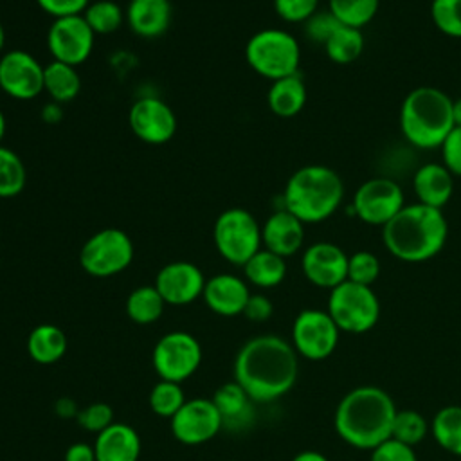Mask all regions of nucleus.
Wrapping results in <instances>:
<instances>
[{
    "mask_svg": "<svg viewBox=\"0 0 461 461\" xmlns=\"http://www.w3.org/2000/svg\"><path fill=\"white\" fill-rule=\"evenodd\" d=\"M299 371L292 344L276 335L249 339L234 358V382L254 402H272L285 396L295 384Z\"/></svg>",
    "mask_w": 461,
    "mask_h": 461,
    "instance_id": "obj_1",
    "label": "nucleus"
},
{
    "mask_svg": "<svg viewBox=\"0 0 461 461\" xmlns=\"http://www.w3.org/2000/svg\"><path fill=\"white\" fill-rule=\"evenodd\" d=\"M396 411L387 391L376 385H360L342 396L333 425L340 439L353 448L373 450L391 438Z\"/></svg>",
    "mask_w": 461,
    "mask_h": 461,
    "instance_id": "obj_2",
    "label": "nucleus"
},
{
    "mask_svg": "<svg viewBox=\"0 0 461 461\" xmlns=\"http://www.w3.org/2000/svg\"><path fill=\"white\" fill-rule=\"evenodd\" d=\"M448 238L443 209L420 202L403 205L382 227L384 247L400 261L421 263L441 252Z\"/></svg>",
    "mask_w": 461,
    "mask_h": 461,
    "instance_id": "obj_3",
    "label": "nucleus"
},
{
    "mask_svg": "<svg viewBox=\"0 0 461 461\" xmlns=\"http://www.w3.org/2000/svg\"><path fill=\"white\" fill-rule=\"evenodd\" d=\"M344 184L337 171L322 164L299 167L283 191V207L303 223H321L340 207Z\"/></svg>",
    "mask_w": 461,
    "mask_h": 461,
    "instance_id": "obj_4",
    "label": "nucleus"
},
{
    "mask_svg": "<svg viewBox=\"0 0 461 461\" xmlns=\"http://www.w3.org/2000/svg\"><path fill=\"white\" fill-rule=\"evenodd\" d=\"M454 126V99L443 90L418 86L403 97L400 130L414 148H439Z\"/></svg>",
    "mask_w": 461,
    "mask_h": 461,
    "instance_id": "obj_5",
    "label": "nucleus"
},
{
    "mask_svg": "<svg viewBox=\"0 0 461 461\" xmlns=\"http://www.w3.org/2000/svg\"><path fill=\"white\" fill-rule=\"evenodd\" d=\"M245 59L256 74L276 81L299 72L301 47L288 31L263 29L249 38Z\"/></svg>",
    "mask_w": 461,
    "mask_h": 461,
    "instance_id": "obj_6",
    "label": "nucleus"
},
{
    "mask_svg": "<svg viewBox=\"0 0 461 461\" xmlns=\"http://www.w3.org/2000/svg\"><path fill=\"white\" fill-rule=\"evenodd\" d=\"M212 240L218 254L230 265L240 267L263 249L261 225L243 207H230L220 212L212 227Z\"/></svg>",
    "mask_w": 461,
    "mask_h": 461,
    "instance_id": "obj_7",
    "label": "nucleus"
},
{
    "mask_svg": "<svg viewBox=\"0 0 461 461\" xmlns=\"http://www.w3.org/2000/svg\"><path fill=\"white\" fill-rule=\"evenodd\" d=\"M340 331L360 335L380 319V301L371 286L344 281L330 290L326 310Z\"/></svg>",
    "mask_w": 461,
    "mask_h": 461,
    "instance_id": "obj_8",
    "label": "nucleus"
},
{
    "mask_svg": "<svg viewBox=\"0 0 461 461\" xmlns=\"http://www.w3.org/2000/svg\"><path fill=\"white\" fill-rule=\"evenodd\" d=\"M131 259V238L115 227L94 232L79 250V265L92 277L117 276L130 267Z\"/></svg>",
    "mask_w": 461,
    "mask_h": 461,
    "instance_id": "obj_9",
    "label": "nucleus"
},
{
    "mask_svg": "<svg viewBox=\"0 0 461 461\" xmlns=\"http://www.w3.org/2000/svg\"><path fill=\"white\" fill-rule=\"evenodd\" d=\"M151 362L160 380L182 384L200 367L202 346L187 331H169L155 344Z\"/></svg>",
    "mask_w": 461,
    "mask_h": 461,
    "instance_id": "obj_10",
    "label": "nucleus"
},
{
    "mask_svg": "<svg viewBox=\"0 0 461 461\" xmlns=\"http://www.w3.org/2000/svg\"><path fill=\"white\" fill-rule=\"evenodd\" d=\"M405 205L400 184L389 176H375L360 184L351 200V212L367 225L384 227Z\"/></svg>",
    "mask_w": 461,
    "mask_h": 461,
    "instance_id": "obj_11",
    "label": "nucleus"
},
{
    "mask_svg": "<svg viewBox=\"0 0 461 461\" xmlns=\"http://www.w3.org/2000/svg\"><path fill=\"white\" fill-rule=\"evenodd\" d=\"M339 335L340 330L326 310L306 308L294 321L292 346L308 360H324L335 351Z\"/></svg>",
    "mask_w": 461,
    "mask_h": 461,
    "instance_id": "obj_12",
    "label": "nucleus"
},
{
    "mask_svg": "<svg viewBox=\"0 0 461 461\" xmlns=\"http://www.w3.org/2000/svg\"><path fill=\"white\" fill-rule=\"evenodd\" d=\"M94 40L95 34L83 14L52 20L47 31V49L52 59L72 67H77L90 58Z\"/></svg>",
    "mask_w": 461,
    "mask_h": 461,
    "instance_id": "obj_13",
    "label": "nucleus"
},
{
    "mask_svg": "<svg viewBox=\"0 0 461 461\" xmlns=\"http://www.w3.org/2000/svg\"><path fill=\"white\" fill-rule=\"evenodd\" d=\"M43 70L31 52L5 50L0 56V90L16 101H32L43 92Z\"/></svg>",
    "mask_w": 461,
    "mask_h": 461,
    "instance_id": "obj_14",
    "label": "nucleus"
},
{
    "mask_svg": "<svg viewBox=\"0 0 461 461\" xmlns=\"http://www.w3.org/2000/svg\"><path fill=\"white\" fill-rule=\"evenodd\" d=\"M128 124L139 140L151 146L169 142L176 131L173 108L155 95L140 97L130 106Z\"/></svg>",
    "mask_w": 461,
    "mask_h": 461,
    "instance_id": "obj_15",
    "label": "nucleus"
},
{
    "mask_svg": "<svg viewBox=\"0 0 461 461\" xmlns=\"http://www.w3.org/2000/svg\"><path fill=\"white\" fill-rule=\"evenodd\" d=\"M223 429L212 400L193 398L171 418V432L184 445H200L212 439Z\"/></svg>",
    "mask_w": 461,
    "mask_h": 461,
    "instance_id": "obj_16",
    "label": "nucleus"
},
{
    "mask_svg": "<svg viewBox=\"0 0 461 461\" xmlns=\"http://www.w3.org/2000/svg\"><path fill=\"white\" fill-rule=\"evenodd\" d=\"M348 258L339 245L317 241L304 249L301 268L312 285L331 290L348 279Z\"/></svg>",
    "mask_w": 461,
    "mask_h": 461,
    "instance_id": "obj_17",
    "label": "nucleus"
},
{
    "mask_svg": "<svg viewBox=\"0 0 461 461\" xmlns=\"http://www.w3.org/2000/svg\"><path fill=\"white\" fill-rule=\"evenodd\" d=\"M205 277L191 261H171L164 265L155 277V288L171 306H184L202 297Z\"/></svg>",
    "mask_w": 461,
    "mask_h": 461,
    "instance_id": "obj_18",
    "label": "nucleus"
},
{
    "mask_svg": "<svg viewBox=\"0 0 461 461\" xmlns=\"http://www.w3.org/2000/svg\"><path fill=\"white\" fill-rule=\"evenodd\" d=\"M303 241H304V223L285 207L274 211L261 225L263 249L285 259L299 252L303 247Z\"/></svg>",
    "mask_w": 461,
    "mask_h": 461,
    "instance_id": "obj_19",
    "label": "nucleus"
},
{
    "mask_svg": "<svg viewBox=\"0 0 461 461\" xmlns=\"http://www.w3.org/2000/svg\"><path fill=\"white\" fill-rule=\"evenodd\" d=\"M202 297L207 308L214 313L234 317L243 313L250 290L247 283L234 274H216L205 281Z\"/></svg>",
    "mask_w": 461,
    "mask_h": 461,
    "instance_id": "obj_20",
    "label": "nucleus"
},
{
    "mask_svg": "<svg viewBox=\"0 0 461 461\" xmlns=\"http://www.w3.org/2000/svg\"><path fill=\"white\" fill-rule=\"evenodd\" d=\"M124 13L131 32L144 40L160 38L169 29L173 18L169 0H130Z\"/></svg>",
    "mask_w": 461,
    "mask_h": 461,
    "instance_id": "obj_21",
    "label": "nucleus"
},
{
    "mask_svg": "<svg viewBox=\"0 0 461 461\" xmlns=\"http://www.w3.org/2000/svg\"><path fill=\"white\" fill-rule=\"evenodd\" d=\"M412 189L420 203L443 209L454 193V175L439 162H425L412 176Z\"/></svg>",
    "mask_w": 461,
    "mask_h": 461,
    "instance_id": "obj_22",
    "label": "nucleus"
},
{
    "mask_svg": "<svg viewBox=\"0 0 461 461\" xmlns=\"http://www.w3.org/2000/svg\"><path fill=\"white\" fill-rule=\"evenodd\" d=\"M95 461H139L140 438L126 423H112L95 436Z\"/></svg>",
    "mask_w": 461,
    "mask_h": 461,
    "instance_id": "obj_23",
    "label": "nucleus"
},
{
    "mask_svg": "<svg viewBox=\"0 0 461 461\" xmlns=\"http://www.w3.org/2000/svg\"><path fill=\"white\" fill-rule=\"evenodd\" d=\"M216 405L223 429L230 432H238L247 429L254 420V405L252 398L245 393V389L236 382H227L220 385L211 398Z\"/></svg>",
    "mask_w": 461,
    "mask_h": 461,
    "instance_id": "obj_24",
    "label": "nucleus"
},
{
    "mask_svg": "<svg viewBox=\"0 0 461 461\" xmlns=\"http://www.w3.org/2000/svg\"><path fill=\"white\" fill-rule=\"evenodd\" d=\"M306 85L301 74H292L281 79L272 81L268 94H267V103L272 113L277 117H294L297 115L304 104H306Z\"/></svg>",
    "mask_w": 461,
    "mask_h": 461,
    "instance_id": "obj_25",
    "label": "nucleus"
},
{
    "mask_svg": "<svg viewBox=\"0 0 461 461\" xmlns=\"http://www.w3.org/2000/svg\"><path fill=\"white\" fill-rule=\"evenodd\" d=\"M27 351L36 364H54L67 351V335L54 324H40L27 337Z\"/></svg>",
    "mask_w": 461,
    "mask_h": 461,
    "instance_id": "obj_26",
    "label": "nucleus"
},
{
    "mask_svg": "<svg viewBox=\"0 0 461 461\" xmlns=\"http://www.w3.org/2000/svg\"><path fill=\"white\" fill-rule=\"evenodd\" d=\"M79 90H81V77H79L77 67L54 61V59L45 65L43 92H47L54 103H59V104L70 103L79 95Z\"/></svg>",
    "mask_w": 461,
    "mask_h": 461,
    "instance_id": "obj_27",
    "label": "nucleus"
},
{
    "mask_svg": "<svg viewBox=\"0 0 461 461\" xmlns=\"http://www.w3.org/2000/svg\"><path fill=\"white\" fill-rule=\"evenodd\" d=\"M245 279L259 288H274L283 283L286 276V261L285 258L259 249L245 265H243Z\"/></svg>",
    "mask_w": 461,
    "mask_h": 461,
    "instance_id": "obj_28",
    "label": "nucleus"
},
{
    "mask_svg": "<svg viewBox=\"0 0 461 461\" xmlns=\"http://www.w3.org/2000/svg\"><path fill=\"white\" fill-rule=\"evenodd\" d=\"M432 436L443 450L461 456V405H447L434 414Z\"/></svg>",
    "mask_w": 461,
    "mask_h": 461,
    "instance_id": "obj_29",
    "label": "nucleus"
},
{
    "mask_svg": "<svg viewBox=\"0 0 461 461\" xmlns=\"http://www.w3.org/2000/svg\"><path fill=\"white\" fill-rule=\"evenodd\" d=\"M166 301L155 288V285H144L135 288L126 299V313L137 324H151L160 319Z\"/></svg>",
    "mask_w": 461,
    "mask_h": 461,
    "instance_id": "obj_30",
    "label": "nucleus"
},
{
    "mask_svg": "<svg viewBox=\"0 0 461 461\" xmlns=\"http://www.w3.org/2000/svg\"><path fill=\"white\" fill-rule=\"evenodd\" d=\"M326 56L339 65L353 63L364 50L362 29L340 25L322 45Z\"/></svg>",
    "mask_w": 461,
    "mask_h": 461,
    "instance_id": "obj_31",
    "label": "nucleus"
},
{
    "mask_svg": "<svg viewBox=\"0 0 461 461\" xmlns=\"http://www.w3.org/2000/svg\"><path fill=\"white\" fill-rule=\"evenodd\" d=\"M328 11L348 27L362 29L378 13L380 0H328Z\"/></svg>",
    "mask_w": 461,
    "mask_h": 461,
    "instance_id": "obj_32",
    "label": "nucleus"
},
{
    "mask_svg": "<svg viewBox=\"0 0 461 461\" xmlns=\"http://www.w3.org/2000/svg\"><path fill=\"white\" fill-rule=\"evenodd\" d=\"M27 182L23 160L11 148L0 146V198L18 196Z\"/></svg>",
    "mask_w": 461,
    "mask_h": 461,
    "instance_id": "obj_33",
    "label": "nucleus"
},
{
    "mask_svg": "<svg viewBox=\"0 0 461 461\" xmlns=\"http://www.w3.org/2000/svg\"><path fill=\"white\" fill-rule=\"evenodd\" d=\"M83 18L94 34H112L122 25V22H126V13L113 0H95L90 2Z\"/></svg>",
    "mask_w": 461,
    "mask_h": 461,
    "instance_id": "obj_34",
    "label": "nucleus"
},
{
    "mask_svg": "<svg viewBox=\"0 0 461 461\" xmlns=\"http://www.w3.org/2000/svg\"><path fill=\"white\" fill-rule=\"evenodd\" d=\"M427 432H429V423L423 414H420L418 411H412V409L396 411V416L393 421V430H391L393 439L402 441L409 447H414L420 441H423Z\"/></svg>",
    "mask_w": 461,
    "mask_h": 461,
    "instance_id": "obj_35",
    "label": "nucleus"
},
{
    "mask_svg": "<svg viewBox=\"0 0 461 461\" xmlns=\"http://www.w3.org/2000/svg\"><path fill=\"white\" fill-rule=\"evenodd\" d=\"M148 402H149L151 411L157 416L171 420L178 412V409L185 403V396H184L180 384L169 382V380H160L158 384L153 385Z\"/></svg>",
    "mask_w": 461,
    "mask_h": 461,
    "instance_id": "obj_36",
    "label": "nucleus"
},
{
    "mask_svg": "<svg viewBox=\"0 0 461 461\" xmlns=\"http://www.w3.org/2000/svg\"><path fill=\"white\" fill-rule=\"evenodd\" d=\"M430 18L445 36L461 38V0H432Z\"/></svg>",
    "mask_w": 461,
    "mask_h": 461,
    "instance_id": "obj_37",
    "label": "nucleus"
},
{
    "mask_svg": "<svg viewBox=\"0 0 461 461\" xmlns=\"http://www.w3.org/2000/svg\"><path fill=\"white\" fill-rule=\"evenodd\" d=\"M380 276V261L369 250H357L348 258V281L371 286Z\"/></svg>",
    "mask_w": 461,
    "mask_h": 461,
    "instance_id": "obj_38",
    "label": "nucleus"
},
{
    "mask_svg": "<svg viewBox=\"0 0 461 461\" xmlns=\"http://www.w3.org/2000/svg\"><path fill=\"white\" fill-rule=\"evenodd\" d=\"M76 420L85 430L99 434L101 430H104L108 425L113 423V411L108 403L95 402L79 409Z\"/></svg>",
    "mask_w": 461,
    "mask_h": 461,
    "instance_id": "obj_39",
    "label": "nucleus"
},
{
    "mask_svg": "<svg viewBox=\"0 0 461 461\" xmlns=\"http://www.w3.org/2000/svg\"><path fill=\"white\" fill-rule=\"evenodd\" d=\"M319 0H274L277 16L290 23H304L317 13Z\"/></svg>",
    "mask_w": 461,
    "mask_h": 461,
    "instance_id": "obj_40",
    "label": "nucleus"
},
{
    "mask_svg": "<svg viewBox=\"0 0 461 461\" xmlns=\"http://www.w3.org/2000/svg\"><path fill=\"white\" fill-rule=\"evenodd\" d=\"M340 25L342 23L330 11H317L304 22V32L310 41L324 45Z\"/></svg>",
    "mask_w": 461,
    "mask_h": 461,
    "instance_id": "obj_41",
    "label": "nucleus"
},
{
    "mask_svg": "<svg viewBox=\"0 0 461 461\" xmlns=\"http://www.w3.org/2000/svg\"><path fill=\"white\" fill-rule=\"evenodd\" d=\"M369 461H418V457L414 447L389 438L371 450Z\"/></svg>",
    "mask_w": 461,
    "mask_h": 461,
    "instance_id": "obj_42",
    "label": "nucleus"
},
{
    "mask_svg": "<svg viewBox=\"0 0 461 461\" xmlns=\"http://www.w3.org/2000/svg\"><path fill=\"white\" fill-rule=\"evenodd\" d=\"M441 164L452 173L461 176V126H454L439 146Z\"/></svg>",
    "mask_w": 461,
    "mask_h": 461,
    "instance_id": "obj_43",
    "label": "nucleus"
},
{
    "mask_svg": "<svg viewBox=\"0 0 461 461\" xmlns=\"http://www.w3.org/2000/svg\"><path fill=\"white\" fill-rule=\"evenodd\" d=\"M36 2L40 9L49 16H52L54 20L67 18V16H79L90 5V0H36Z\"/></svg>",
    "mask_w": 461,
    "mask_h": 461,
    "instance_id": "obj_44",
    "label": "nucleus"
},
{
    "mask_svg": "<svg viewBox=\"0 0 461 461\" xmlns=\"http://www.w3.org/2000/svg\"><path fill=\"white\" fill-rule=\"evenodd\" d=\"M274 313V306L272 301L263 295V294H250L245 308H243V315L252 321V322H265L272 317Z\"/></svg>",
    "mask_w": 461,
    "mask_h": 461,
    "instance_id": "obj_45",
    "label": "nucleus"
},
{
    "mask_svg": "<svg viewBox=\"0 0 461 461\" xmlns=\"http://www.w3.org/2000/svg\"><path fill=\"white\" fill-rule=\"evenodd\" d=\"M65 461H95L94 445L83 441L72 443L65 452Z\"/></svg>",
    "mask_w": 461,
    "mask_h": 461,
    "instance_id": "obj_46",
    "label": "nucleus"
},
{
    "mask_svg": "<svg viewBox=\"0 0 461 461\" xmlns=\"http://www.w3.org/2000/svg\"><path fill=\"white\" fill-rule=\"evenodd\" d=\"M41 119L47 122V124H58L61 119H63V108L59 103H47L43 108H41Z\"/></svg>",
    "mask_w": 461,
    "mask_h": 461,
    "instance_id": "obj_47",
    "label": "nucleus"
},
{
    "mask_svg": "<svg viewBox=\"0 0 461 461\" xmlns=\"http://www.w3.org/2000/svg\"><path fill=\"white\" fill-rule=\"evenodd\" d=\"M56 412L61 418H68V416H77L79 411L76 409V403L70 398H59L56 403Z\"/></svg>",
    "mask_w": 461,
    "mask_h": 461,
    "instance_id": "obj_48",
    "label": "nucleus"
},
{
    "mask_svg": "<svg viewBox=\"0 0 461 461\" xmlns=\"http://www.w3.org/2000/svg\"><path fill=\"white\" fill-rule=\"evenodd\" d=\"M292 461H330V459L317 450H304V452H299Z\"/></svg>",
    "mask_w": 461,
    "mask_h": 461,
    "instance_id": "obj_49",
    "label": "nucleus"
},
{
    "mask_svg": "<svg viewBox=\"0 0 461 461\" xmlns=\"http://www.w3.org/2000/svg\"><path fill=\"white\" fill-rule=\"evenodd\" d=\"M454 122L456 126H461V99L454 101Z\"/></svg>",
    "mask_w": 461,
    "mask_h": 461,
    "instance_id": "obj_50",
    "label": "nucleus"
},
{
    "mask_svg": "<svg viewBox=\"0 0 461 461\" xmlns=\"http://www.w3.org/2000/svg\"><path fill=\"white\" fill-rule=\"evenodd\" d=\"M5 131H7V121H5L4 112L0 110V146H2V140H4V137H5Z\"/></svg>",
    "mask_w": 461,
    "mask_h": 461,
    "instance_id": "obj_51",
    "label": "nucleus"
},
{
    "mask_svg": "<svg viewBox=\"0 0 461 461\" xmlns=\"http://www.w3.org/2000/svg\"><path fill=\"white\" fill-rule=\"evenodd\" d=\"M4 49H5V29H4V25L0 22V56L4 54Z\"/></svg>",
    "mask_w": 461,
    "mask_h": 461,
    "instance_id": "obj_52",
    "label": "nucleus"
}]
</instances>
